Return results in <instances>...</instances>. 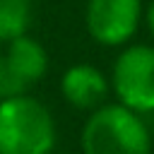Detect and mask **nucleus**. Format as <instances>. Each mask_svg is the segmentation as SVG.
<instances>
[{
  "mask_svg": "<svg viewBox=\"0 0 154 154\" xmlns=\"http://www.w3.org/2000/svg\"><path fill=\"white\" fill-rule=\"evenodd\" d=\"M142 0H87L84 29L103 48H123L135 41L142 26Z\"/></svg>",
  "mask_w": 154,
  "mask_h": 154,
  "instance_id": "20e7f679",
  "label": "nucleus"
},
{
  "mask_svg": "<svg viewBox=\"0 0 154 154\" xmlns=\"http://www.w3.org/2000/svg\"><path fill=\"white\" fill-rule=\"evenodd\" d=\"M55 142V118L31 91L0 101V154H51Z\"/></svg>",
  "mask_w": 154,
  "mask_h": 154,
  "instance_id": "f03ea898",
  "label": "nucleus"
},
{
  "mask_svg": "<svg viewBox=\"0 0 154 154\" xmlns=\"http://www.w3.org/2000/svg\"><path fill=\"white\" fill-rule=\"evenodd\" d=\"M111 94L118 103L142 113H154V46L128 43L118 51L111 65Z\"/></svg>",
  "mask_w": 154,
  "mask_h": 154,
  "instance_id": "7ed1b4c3",
  "label": "nucleus"
},
{
  "mask_svg": "<svg viewBox=\"0 0 154 154\" xmlns=\"http://www.w3.org/2000/svg\"><path fill=\"white\" fill-rule=\"evenodd\" d=\"M34 22V0H0V43L29 34Z\"/></svg>",
  "mask_w": 154,
  "mask_h": 154,
  "instance_id": "0eeeda50",
  "label": "nucleus"
},
{
  "mask_svg": "<svg viewBox=\"0 0 154 154\" xmlns=\"http://www.w3.org/2000/svg\"><path fill=\"white\" fill-rule=\"evenodd\" d=\"M142 24L147 26V31L154 36V0H149L144 5V14H142Z\"/></svg>",
  "mask_w": 154,
  "mask_h": 154,
  "instance_id": "1a4fd4ad",
  "label": "nucleus"
},
{
  "mask_svg": "<svg viewBox=\"0 0 154 154\" xmlns=\"http://www.w3.org/2000/svg\"><path fill=\"white\" fill-rule=\"evenodd\" d=\"M2 53L10 63V67L17 72V77L24 82L26 89H31L34 84H38L46 72H48V51L43 48V43L38 38H34L31 34H24L19 38H12L7 43H2Z\"/></svg>",
  "mask_w": 154,
  "mask_h": 154,
  "instance_id": "423d86ee",
  "label": "nucleus"
},
{
  "mask_svg": "<svg viewBox=\"0 0 154 154\" xmlns=\"http://www.w3.org/2000/svg\"><path fill=\"white\" fill-rule=\"evenodd\" d=\"M154 135L144 116L118 103L106 101L89 111L82 132V154H152Z\"/></svg>",
  "mask_w": 154,
  "mask_h": 154,
  "instance_id": "f257e3e1",
  "label": "nucleus"
},
{
  "mask_svg": "<svg viewBox=\"0 0 154 154\" xmlns=\"http://www.w3.org/2000/svg\"><path fill=\"white\" fill-rule=\"evenodd\" d=\"M51 154H65V152H51Z\"/></svg>",
  "mask_w": 154,
  "mask_h": 154,
  "instance_id": "9d476101",
  "label": "nucleus"
},
{
  "mask_svg": "<svg viewBox=\"0 0 154 154\" xmlns=\"http://www.w3.org/2000/svg\"><path fill=\"white\" fill-rule=\"evenodd\" d=\"M111 82L103 70L91 63H75L60 75V96L77 111H94L108 101Z\"/></svg>",
  "mask_w": 154,
  "mask_h": 154,
  "instance_id": "39448f33",
  "label": "nucleus"
},
{
  "mask_svg": "<svg viewBox=\"0 0 154 154\" xmlns=\"http://www.w3.org/2000/svg\"><path fill=\"white\" fill-rule=\"evenodd\" d=\"M19 94H29V89L24 87V82L17 77V72L10 67L5 53L0 51V101L10 99V96H19Z\"/></svg>",
  "mask_w": 154,
  "mask_h": 154,
  "instance_id": "6e6552de",
  "label": "nucleus"
}]
</instances>
